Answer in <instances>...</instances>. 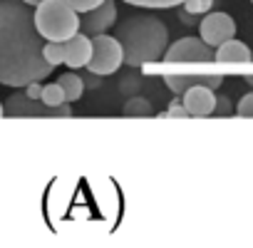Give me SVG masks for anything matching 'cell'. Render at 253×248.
<instances>
[{
	"label": "cell",
	"mask_w": 253,
	"mask_h": 248,
	"mask_svg": "<svg viewBox=\"0 0 253 248\" xmlns=\"http://www.w3.org/2000/svg\"><path fill=\"white\" fill-rule=\"evenodd\" d=\"M23 3H28V5H33V8H35L38 3H42V0H23Z\"/></svg>",
	"instance_id": "cell-27"
},
{
	"label": "cell",
	"mask_w": 253,
	"mask_h": 248,
	"mask_svg": "<svg viewBox=\"0 0 253 248\" xmlns=\"http://www.w3.org/2000/svg\"><path fill=\"white\" fill-rule=\"evenodd\" d=\"M57 82L62 84L65 97H67V102H70V104H72V102H77V99L84 94V82H82V77H80L77 72H65V75H60V77H57Z\"/></svg>",
	"instance_id": "cell-13"
},
{
	"label": "cell",
	"mask_w": 253,
	"mask_h": 248,
	"mask_svg": "<svg viewBox=\"0 0 253 248\" xmlns=\"http://www.w3.org/2000/svg\"><path fill=\"white\" fill-rule=\"evenodd\" d=\"M184 10L191 15H206L213 8V0H184Z\"/></svg>",
	"instance_id": "cell-18"
},
{
	"label": "cell",
	"mask_w": 253,
	"mask_h": 248,
	"mask_svg": "<svg viewBox=\"0 0 253 248\" xmlns=\"http://www.w3.org/2000/svg\"><path fill=\"white\" fill-rule=\"evenodd\" d=\"M67 47V55H65V65L72 67V70H80V67H87L89 60H92V38L84 35V33H77L75 38H70L65 42Z\"/></svg>",
	"instance_id": "cell-11"
},
{
	"label": "cell",
	"mask_w": 253,
	"mask_h": 248,
	"mask_svg": "<svg viewBox=\"0 0 253 248\" xmlns=\"http://www.w3.org/2000/svg\"><path fill=\"white\" fill-rule=\"evenodd\" d=\"M35 25L45 40L67 42L80 33V13L67 0H42L35 5Z\"/></svg>",
	"instance_id": "cell-3"
},
{
	"label": "cell",
	"mask_w": 253,
	"mask_h": 248,
	"mask_svg": "<svg viewBox=\"0 0 253 248\" xmlns=\"http://www.w3.org/2000/svg\"><path fill=\"white\" fill-rule=\"evenodd\" d=\"M82 77V82H84V87H99V82H102V75H94V72H89L87 70V75H80Z\"/></svg>",
	"instance_id": "cell-25"
},
{
	"label": "cell",
	"mask_w": 253,
	"mask_h": 248,
	"mask_svg": "<svg viewBox=\"0 0 253 248\" xmlns=\"http://www.w3.org/2000/svg\"><path fill=\"white\" fill-rule=\"evenodd\" d=\"M114 23H117V0H104L94 10H87L80 15V33L89 38L104 35L107 30L114 28Z\"/></svg>",
	"instance_id": "cell-6"
},
{
	"label": "cell",
	"mask_w": 253,
	"mask_h": 248,
	"mask_svg": "<svg viewBox=\"0 0 253 248\" xmlns=\"http://www.w3.org/2000/svg\"><path fill=\"white\" fill-rule=\"evenodd\" d=\"M0 117H5V104L0 102Z\"/></svg>",
	"instance_id": "cell-28"
},
{
	"label": "cell",
	"mask_w": 253,
	"mask_h": 248,
	"mask_svg": "<svg viewBox=\"0 0 253 248\" xmlns=\"http://www.w3.org/2000/svg\"><path fill=\"white\" fill-rule=\"evenodd\" d=\"M45 38L35 25V10L23 0H0V84L25 87L45 80L52 65L45 60Z\"/></svg>",
	"instance_id": "cell-1"
},
{
	"label": "cell",
	"mask_w": 253,
	"mask_h": 248,
	"mask_svg": "<svg viewBox=\"0 0 253 248\" xmlns=\"http://www.w3.org/2000/svg\"><path fill=\"white\" fill-rule=\"evenodd\" d=\"M114 38L122 42L124 50V65L126 67H144L164 60V52L169 50V30L167 25L149 13H137L124 18Z\"/></svg>",
	"instance_id": "cell-2"
},
{
	"label": "cell",
	"mask_w": 253,
	"mask_h": 248,
	"mask_svg": "<svg viewBox=\"0 0 253 248\" xmlns=\"http://www.w3.org/2000/svg\"><path fill=\"white\" fill-rule=\"evenodd\" d=\"M251 3H253V0H251Z\"/></svg>",
	"instance_id": "cell-29"
},
{
	"label": "cell",
	"mask_w": 253,
	"mask_h": 248,
	"mask_svg": "<svg viewBox=\"0 0 253 248\" xmlns=\"http://www.w3.org/2000/svg\"><path fill=\"white\" fill-rule=\"evenodd\" d=\"M164 62H169V65H176V62L209 65V62H216V50L201 38H181L174 45H169V50L164 52Z\"/></svg>",
	"instance_id": "cell-5"
},
{
	"label": "cell",
	"mask_w": 253,
	"mask_h": 248,
	"mask_svg": "<svg viewBox=\"0 0 253 248\" xmlns=\"http://www.w3.org/2000/svg\"><path fill=\"white\" fill-rule=\"evenodd\" d=\"M124 117H152V104L144 99V97H132V99H126L124 104Z\"/></svg>",
	"instance_id": "cell-14"
},
{
	"label": "cell",
	"mask_w": 253,
	"mask_h": 248,
	"mask_svg": "<svg viewBox=\"0 0 253 248\" xmlns=\"http://www.w3.org/2000/svg\"><path fill=\"white\" fill-rule=\"evenodd\" d=\"M184 104L191 117H209L216 109V92L206 84H196L184 92Z\"/></svg>",
	"instance_id": "cell-10"
},
{
	"label": "cell",
	"mask_w": 253,
	"mask_h": 248,
	"mask_svg": "<svg viewBox=\"0 0 253 248\" xmlns=\"http://www.w3.org/2000/svg\"><path fill=\"white\" fill-rule=\"evenodd\" d=\"M164 82H167V87L179 97V94H184L186 89H191V87H196V84H206V87H211V89H218L221 84H223V77L221 75H206V72H199V75H164Z\"/></svg>",
	"instance_id": "cell-9"
},
{
	"label": "cell",
	"mask_w": 253,
	"mask_h": 248,
	"mask_svg": "<svg viewBox=\"0 0 253 248\" xmlns=\"http://www.w3.org/2000/svg\"><path fill=\"white\" fill-rule=\"evenodd\" d=\"M124 65V50H122V42L114 38V35H94L92 38V60L87 65L89 72L94 75H114L119 67Z\"/></svg>",
	"instance_id": "cell-4"
},
{
	"label": "cell",
	"mask_w": 253,
	"mask_h": 248,
	"mask_svg": "<svg viewBox=\"0 0 253 248\" xmlns=\"http://www.w3.org/2000/svg\"><path fill=\"white\" fill-rule=\"evenodd\" d=\"M67 3L82 15V13H87V10H94L97 5H102L104 0H67Z\"/></svg>",
	"instance_id": "cell-21"
},
{
	"label": "cell",
	"mask_w": 253,
	"mask_h": 248,
	"mask_svg": "<svg viewBox=\"0 0 253 248\" xmlns=\"http://www.w3.org/2000/svg\"><path fill=\"white\" fill-rule=\"evenodd\" d=\"M124 3H129V5H134V8H147V10H152V8H176V5L184 3V0H124Z\"/></svg>",
	"instance_id": "cell-17"
},
{
	"label": "cell",
	"mask_w": 253,
	"mask_h": 248,
	"mask_svg": "<svg viewBox=\"0 0 253 248\" xmlns=\"http://www.w3.org/2000/svg\"><path fill=\"white\" fill-rule=\"evenodd\" d=\"M218 117H228L231 112H236L233 107H231V102L226 99V97H216V109H213Z\"/></svg>",
	"instance_id": "cell-24"
},
{
	"label": "cell",
	"mask_w": 253,
	"mask_h": 248,
	"mask_svg": "<svg viewBox=\"0 0 253 248\" xmlns=\"http://www.w3.org/2000/svg\"><path fill=\"white\" fill-rule=\"evenodd\" d=\"M5 117H50V107L42 99H30L20 87L5 99Z\"/></svg>",
	"instance_id": "cell-8"
},
{
	"label": "cell",
	"mask_w": 253,
	"mask_h": 248,
	"mask_svg": "<svg viewBox=\"0 0 253 248\" xmlns=\"http://www.w3.org/2000/svg\"><path fill=\"white\" fill-rule=\"evenodd\" d=\"M42 102H45L47 107L65 104V102H67V97H65L62 84H60V82H50V84H45V87H42Z\"/></svg>",
	"instance_id": "cell-15"
},
{
	"label": "cell",
	"mask_w": 253,
	"mask_h": 248,
	"mask_svg": "<svg viewBox=\"0 0 253 248\" xmlns=\"http://www.w3.org/2000/svg\"><path fill=\"white\" fill-rule=\"evenodd\" d=\"M216 62L218 65H251L253 62V52L246 42L231 38L223 45L216 47Z\"/></svg>",
	"instance_id": "cell-12"
},
{
	"label": "cell",
	"mask_w": 253,
	"mask_h": 248,
	"mask_svg": "<svg viewBox=\"0 0 253 248\" xmlns=\"http://www.w3.org/2000/svg\"><path fill=\"white\" fill-rule=\"evenodd\" d=\"M42 87H45V84H40V80H35V82L25 84L23 89H25V94H28L30 99H42Z\"/></svg>",
	"instance_id": "cell-23"
},
{
	"label": "cell",
	"mask_w": 253,
	"mask_h": 248,
	"mask_svg": "<svg viewBox=\"0 0 253 248\" xmlns=\"http://www.w3.org/2000/svg\"><path fill=\"white\" fill-rule=\"evenodd\" d=\"M50 117H60V119H70L72 117V107H70V102H65V104H57V107H50Z\"/></svg>",
	"instance_id": "cell-22"
},
{
	"label": "cell",
	"mask_w": 253,
	"mask_h": 248,
	"mask_svg": "<svg viewBox=\"0 0 253 248\" xmlns=\"http://www.w3.org/2000/svg\"><path fill=\"white\" fill-rule=\"evenodd\" d=\"M167 117H174V119H186V117H191V114H189L186 104H184V102H179V97H176V99H171V102H169Z\"/></svg>",
	"instance_id": "cell-20"
},
{
	"label": "cell",
	"mask_w": 253,
	"mask_h": 248,
	"mask_svg": "<svg viewBox=\"0 0 253 248\" xmlns=\"http://www.w3.org/2000/svg\"><path fill=\"white\" fill-rule=\"evenodd\" d=\"M199 35L211 47H218L226 40L236 38V23L228 13H206V18L199 25Z\"/></svg>",
	"instance_id": "cell-7"
},
{
	"label": "cell",
	"mask_w": 253,
	"mask_h": 248,
	"mask_svg": "<svg viewBox=\"0 0 253 248\" xmlns=\"http://www.w3.org/2000/svg\"><path fill=\"white\" fill-rule=\"evenodd\" d=\"M243 80H246V84H248V87H253V75H246Z\"/></svg>",
	"instance_id": "cell-26"
},
{
	"label": "cell",
	"mask_w": 253,
	"mask_h": 248,
	"mask_svg": "<svg viewBox=\"0 0 253 248\" xmlns=\"http://www.w3.org/2000/svg\"><path fill=\"white\" fill-rule=\"evenodd\" d=\"M236 114L238 117H246V119H253V92H248V94L241 97V102L236 107Z\"/></svg>",
	"instance_id": "cell-19"
},
{
	"label": "cell",
	"mask_w": 253,
	"mask_h": 248,
	"mask_svg": "<svg viewBox=\"0 0 253 248\" xmlns=\"http://www.w3.org/2000/svg\"><path fill=\"white\" fill-rule=\"evenodd\" d=\"M42 55H45V60H47L52 67H57V65H62V62H65L67 47H65V42H52V40H47V42H45Z\"/></svg>",
	"instance_id": "cell-16"
}]
</instances>
